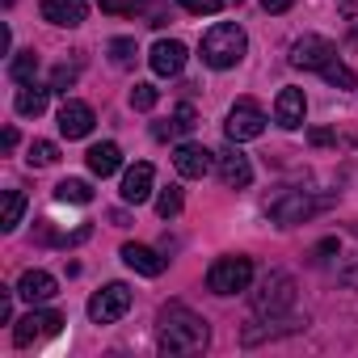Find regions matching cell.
Segmentation results:
<instances>
[{
	"label": "cell",
	"instance_id": "obj_24",
	"mask_svg": "<svg viewBox=\"0 0 358 358\" xmlns=\"http://www.w3.org/2000/svg\"><path fill=\"white\" fill-rule=\"evenodd\" d=\"M26 160H30V169H47V164H55V160H59V148H55L51 139H34Z\"/></svg>",
	"mask_w": 358,
	"mask_h": 358
},
{
	"label": "cell",
	"instance_id": "obj_36",
	"mask_svg": "<svg viewBox=\"0 0 358 358\" xmlns=\"http://www.w3.org/2000/svg\"><path fill=\"white\" fill-rule=\"evenodd\" d=\"M329 253H337V241H324V245H320V249H316V262H324V257H329Z\"/></svg>",
	"mask_w": 358,
	"mask_h": 358
},
{
	"label": "cell",
	"instance_id": "obj_18",
	"mask_svg": "<svg viewBox=\"0 0 358 358\" xmlns=\"http://www.w3.org/2000/svg\"><path fill=\"white\" fill-rule=\"evenodd\" d=\"M122 262H127L135 274H143V278H156V274L164 270V257H160L156 249H148V245H122Z\"/></svg>",
	"mask_w": 358,
	"mask_h": 358
},
{
	"label": "cell",
	"instance_id": "obj_3",
	"mask_svg": "<svg viewBox=\"0 0 358 358\" xmlns=\"http://www.w3.org/2000/svg\"><path fill=\"white\" fill-rule=\"evenodd\" d=\"M291 308H295V278L287 270H270L262 287L253 291V312L274 320V316H287Z\"/></svg>",
	"mask_w": 358,
	"mask_h": 358
},
{
	"label": "cell",
	"instance_id": "obj_16",
	"mask_svg": "<svg viewBox=\"0 0 358 358\" xmlns=\"http://www.w3.org/2000/svg\"><path fill=\"white\" fill-rule=\"evenodd\" d=\"M55 291H59V282H55V274H47V270H26V274L17 278V295L30 299V303H47Z\"/></svg>",
	"mask_w": 358,
	"mask_h": 358
},
{
	"label": "cell",
	"instance_id": "obj_37",
	"mask_svg": "<svg viewBox=\"0 0 358 358\" xmlns=\"http://www.w3.org/2000/svg\"><path fill=\"white\" fill-rule=\"evenodd\" d=\"M13 148H17V131L9 127V131H5V152H13Z\"/></svg>",
	"mask_w": 358,
	"mask_h": 358
},
{
	"label": "cell",
	"instance_id": "obj_39",
	"mask_svg": "<svg viewBox=\"0 0 358 358\" xmlns=\"http://www.w3.org/2000/svg\"><path fill=\"white\" fill-rule=\"evenodd\" d=\"M236 5H241V0H236Z\"/></svg>",
	"mask_w": 358,
	"mask_h": 358
},
{
	"label": "cell",
	"instance_id": "obj_25",
	"mask_svg": "<svg viewBox=\"0 0 358 358\" xmlns=\"http://www.w3.org/2000/svg\"><path fill=\"white\" fill-rule=\"evenodd\" d=\"M156 211H160V220H173L177 211H182V190H177V186L160 190V199H156Z\"/></svg>",
	"mask_w": 358,
	"mask_h": 358
},
{
	"label": "cell",
	"instance_id": "obj_14",
	"mask_svg": "<svg viewBox=\"0 0 358 358\" xmlns=\"http://www.w3.org/2000/svg\"><path fill=\"white\" fill-rule=\"evenodd\" d=\"M303 114H308L303 93H299V89H282L278 101H274V118H278V127H282V131H299V127H303Z\"/></svg>",
	"mask_w": 358,
	"mask_h": 358
},
{
	"label": "cell",
	"instance_id": "obj_23",
	"mask_svg": "<svg viewBox=\"0 0 358 358\" xmlns=\"http://www.w3.org/2000/svg\"><path fill=\"white\" fill-rule=\"evenodd\" d=\"M22 215H26V194H22V190H9V194H5V224H0V228L13 232V228L22 224Z\"/></svg>",
	"mask_w": 358,
	"mask_h": 358
},
{
	"label": "cell",
	"instance_id": "obj_20",
	"mask_svg": "<svg viewBox=\"0 0 358 358\" xmlns=\"http://www.w3.org/2000/svg\"><path fill=\"white\" fill-rule=\"evenodd\" d=\"M47 93H51V89L22 85V93H17V114H26V118H38V114L47 110Z\"/></svg>",
	"mask_w": 358,
	"mask_h": 358
},
{
	"label": "cell",
	"instance_id": "obj_27",
	"mask_svg": "<svg viewBox=\"0 0 358 358\" xmlns=\"http://www.w3.org/2000/svg\"><path fill=\"white\" fill-rule=\"evenodd\" d=\"M324 80H329L333 89H354V72H350L345 64H337V59L324 64Z\"/></svg>",
	"mask_w": 358,
	"mask_h": 358
},
{
	"label": "cell",
	"instance_id": "obj_31",
	"mask_svg": "<svg viewBox=\"0 0 358 358\" xmlns=\"http://www.w3.org/2000/svg\"><path fill=\"white\" fill-rule=\"evenodd\" d=\"M182 9L203 17V13H220V9H224V0H182Z\"/></svg>",
	"mask_w": 358,
	"mask_h": 358
},
{
	"label": "cell",
	"instance_id": "obj_10",
	"mask_svg": "<svg viewBox=\"0 0 358 358\" xmlns=\"http://www.w3.org/2000/svg\"><path fill=\"white\" fill-rule=\"evenodd\" d=\"M215 169H220V182L228 186V190H245L249 182H253V164H249V156L232 143V148H224V152H215Z\"/></svg>",
	"mask_w": 358,
	"mask_h": 358
},
{
	"label": "cell",
	"instance_id": "obj_33",
	"mask_svg": "<svg viewBox=\"0 0 358 358\" xmlns=\"http://www.w3.org/2000/svg\"><path fill=\"white\" fill-rule=\"evenodd\" d=\"M13 295H17V291H5V287H0V324H9V316H13Z\"/></svg>",
	"mask_w": 358,
	"mask_h": 358
},
{
	"label": "cell",
	"instance_id": "obj_38",
	"mask_svg": "<svg viewBox=\"0 0 358 358\" xmlns=\"http://www.w3.org/2000/svg\"><path fill=\"white\" fill-rule=\"evenodd\" d=\"M354 38H358V26H354Z\"/></svg>",
	"mask_w": 358,
	"mask_h": 358
},
{
	"label": "cell",
	"instance_id": "obj_12",
	"mask_svg": "<svg viewBox=\"0 0 358 358\" xmlns=\"http://www.w3.org/2000/svg\"><path fill=\"white\" fill-rule=\"evenodd\" d=\"M148 64H152V72H156V76H177V72L186 68V47L177 43V38H160V43L152 47Z\"/></svg>",
	"mask_w": 358,
	"mask_h": 358
},
{
	"label": "cell",
	"instance_id": "obj_32",
	"mask_svg": "<svg viewBox=\"0 0 358 358\" xmlns=\"http://www.w3.org/2000/svg\"><path fill=\"white\" fill-rule=\"evenodd\" d=\"M97 5H101V13H131L139 0H97Z\"/></svg>",
	"mask_w": 358,
	"mask_h": 358
},
{
	"label": "cell",
	"instance_id": "obj_13",
	"mask_svg": "<svg viewBox=\"0 0 358 358\" xmlns=\"http://www.w3.org/2000/svg\"><path fill=\"white\" fill-rule=\"evenodd\" d=\"M152 182H156V169L152 164H131L127 173H122V203H148V194H152Z\"/></svg>",
	"mask_w": 358,
	"mask_h": 358
},
{
	"label": "cell",
	"instance_id": "obj_21",
	"mask_svg": "<svg viewBox=\"0 0 358 358\" xmlns=\"http://www.w3.org/2000/svg\"><path fill=\"white\" fill-rule=\"evenodd\" d=\"M55 199H59V203H80V207H85V203H93V186L80 182V177H68V182L55 186Z\"/></svg>",
	"mask_w": 358,
	"mask_h": 358
},
{
	"label": "cell",
	"instance_id": "obj_7",
	"mask_svg": "<svg viewBox=\"0 0 358 358\" xmlns=\"http://www.w3.org/2000/svg\"><path fill=\"white\" fill-rule=\"evenodd\" d=\"M224 131H228V139H232V143L257 139V135L266 131V114H262L253 101H236V106L228 110V122H224Z\"/></svg>",
	"mask_w": 358,
	"mask_h": 358
},
{
	"label": "cell",
	"instance_id": "obj_28",
	"mask_svg": "<svg viewBox=\"0 0 358 358\" xmlns=\"http://www.w3.org/2000/svg\"><path fill=\"white\" fill-rule=\"evenodd\" d=\"M194 127H199L194 106H177V110H173V131H177V135H190Z\"/></svg>",
	"mask_w": 358,
	"mask_h": 358
},
{
	"label": "cell",
	"instance_id": "obj_19",
	"mask_svg": "<svg viewBox=\"0 0 358 358\" xmlns=\"http://www.w3.org/2000/svg\"><path fill=\"white\" fill-rule=\"evenodd\" d=\"M118 164H122L118 143H93V148H89V173H93V177H114Z\"/></svg>",
	"mask_w": 358,
	"mask_h": 358
},
{
	"label": "cell",
	"instance_id": "obj_8",
	"mask_svg": "<svg viewBox=\"0 0 358 358\" xmlns=\"http://www.w3.org/2000/svg\"><path fill=\"white\" fill-rule=\"evenodd\" d=\"M337 59V47L320 34H303L295 47H291V64L295 68H312V72H324V64Z\"/></svg>",
	"mask_w": 358,
	"mask_h": 358
},
{
	"label": "cell",
	"instance_id": "obj_9",
	"mask_svg": "<svg viewBox=\"0 0 358 358\" xmlns=\"http://www.w3.org/2000/svg\"><path fill=\"white\" fill-rule=\"evenodd\" d=\"M64 329V316L59 312H30V316H22L17 324H13V341L26 350V345H34V341H43V337H55Z\"/></svg>",
	"mask_w": 358,
	"mask_h": 358
},
{
	"label": "cell",
	"instance_id": "obj_11",
	"mask_svg": "<svg viewBox=\"0 0 358 358\" xmlns=\"http://www.w3.org/2000/svg\"><path fill=\"white\" fill-rule=\"evenodd\" d=\"M173 164H177V173H182V177L203 182V177L211 173V164H215V152H207L203 143H182V148L173 152Z\"/></svg>",
	"mask_w": 358,
	"mask_h": 358
},
{
	"label": "cell",
	"instance_id": "obj_2",
	"mask_svg": "<svg viewBox=\"0 0 358 358\" xmlns=\"http://www.w3.org/2000/svg\"><path fill=\"white\" fill-rule=\"evenodd\" d=\"M245 47H249L245 30H241L236 22H220V26H211V30L203 34V64L215 68V72L236 68V64L245 59Z\"/></svg>",
	"mask_w": 358,
	"mask_h": 358
},
{
	"label": "cell",
	"instance_id": "obj_29",
	"mask_svg": "<svg viewBox=\"0 0 358 358\" xmlns=\"http://www.w3.org/2000/svg\"><path fill=\"white\" fill-rule=\"evenodd\" d=\"M72 85H76V68H68V64H59V68L51 72V89H55V93H68Z\"/></svg>",
	"mask_w": 358,
	"mask_h": 358
},
{
	"label": "cell",
	"instance_id": "obj_17",
	"mask_svg": "<svg viewBox=\"0 0 358 358\" xmlns=\"http://www.w3.org/2000/svg\"><path fill=\"white\" fill-rule=\"evenodd\" d=\"M89 17V9H85V0H43V22H51V26H80Z\"/></svg>",
	"mask_w": 358,
	"mask_h": 358
},
{
	"label": "cell",
	"instance_id": "obj_6",
	"mask_svg": "<svg viewBox=\"0 0 358 358\" xmlns=\"http://www.w3.org/2000/svg\"><path fill=\"white\" fill-rule=\"evenodd\" d=\"M127 308H131V287H127V282H110V287H101V291L89 299V316H93L97 324L122 320Z\"/></svg>",
	"mask_w": 358,
	"mask_h": 358
},
{
	"label": "cell",
	"instance_id": "obj_1",
	"mask_svg": "<svg viewBox=\"0 0 358 358\" xmlns=\"http://www.w3.org/2000/svg\"><path fill=\"white\" fill-rule=\"evenodd\" d=\"M211 329L199 312H190L186 303H169L160 312V329H156V345L160 354H199L207 345Z\"/></svg>",
	"mask_w": 358,
	"mask_h": 358
},
{
	"label": "cell",
	"instance_id": "obj_35",
	"mask_svg": "<svg viewBox=\"0 0 358 358\" xmlns=\"http://www.w3.org/2000/svg\"><path fill=\"white\" fill-rule=\"evenodd\" d=\"M312 143H316V148H324V143H333V131H312Z\"/></svg>",
	"mask_w": 358,
	"mask_h": 358
},
{
	"label": "cell",
	"instance_id": "obj_30",
	"mask_svg": "<svg viewBox=\"0 0 358 358\" xmlns=\"http://www.w3.org/2000/svg\"><path fill=\"white\" fill-rule=\"evenodd\" d=\"M156 97H160V93H156L152 85H135V89H131V106H135V110H152Z\"/></svg>",
	"mask_w": 358,
	"mask_h": 358
},
{
	"label": "cell",
	"instance_id": "obj_15",
	"mask_svg": "<svg viewBox=\"0 0 358 358\" xmlns=\"http://www.w3.org/2000/svg\"><path fill=\"white\" fill-rule=\"evenodd\" d=\"M93 106H85V101H64V110H59V131L68 135V139H85L89 131H93Z\"/></svg>",
	"mask_w": 358,
	"mask_h": 358
},
{
	"label": "cell",
	"instance_id": "obj_34",
	"mask_svg": "<svg viewBox=\"0 0 358 358\" xmlns=\"http://www.w3.org/2000/svg\"><path fill=\"white\" fill-rule=\"evenodd\" d=\"M291 5H295V0H262V9H266V13H287Z\"/></svg>",
	"mask_w": 358,
	"mask_h": 358
},
{
	"label": "cell",
	"instance_id": "obj_4",
	"mask_svg": "<svg viewBox=\"0 0 358 358\" xmlns=\"http://www.w3.org/2000/svg\"><path fill=\"white\" fill-rule=\"evenodd\" d=\"M253 282V262L249 257H220L211 270H207V287L215 295H236V291H249Z\"/></svg>",
	"mask_w": 358,
	"mask_h": 358
},
{
	"label": "cell",
	"instance_id": "obj_26",
	"mask_svg": "<svg viewBox=\"0 0 358 358\" xmlns=\"http://www.w3.org/2000/svg\"><path fill=\"white\" fill-rule=\"evenodd\" d=\"M135 55H139V51H135V38H114V43H110V59H114L118 68H131Z\"/></svg>",
	"mask_w": 358,
	"mask_h": 358
},
{
	"label": "cell",
	"instance_id": "obj_5",
	"mask_svg": "<svg viewBox=\"0 0 358 358\" xmlns=\"http://www.w3.org/2000/svg\"><path fill=\"white\" fill-rule=\"evenodd\" d=\"M324 207V199H308L303 190H282L278 199H270V220L278 224V228H291V224H303L308 215H316Z\"/></svg>",
	"mask_w": 358,
	"mask_h": 358
},
{
	"label": "cell",
	"instance_id": "obj_22",
	"mask_svg": "<svg viewBox=\"0 0 358 358\" xmlns=\"http://www.w3.org/2000/svg\"><path fill=\"white\" fill-rule=\"evenodd\" d=\"M34 72H38V55H34V51H17L13 64H9V76H13L17 85H34Z\"/></svg>",
	"mask_w": 358,
	"mask_h": 358
}]
</instances>
